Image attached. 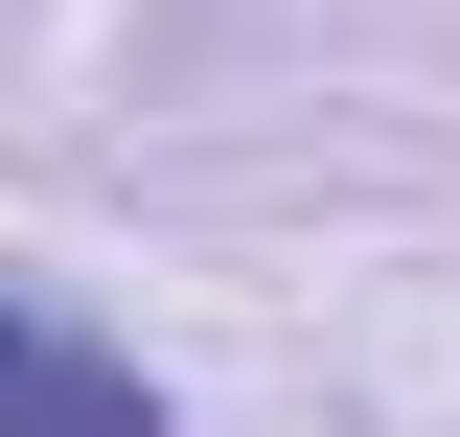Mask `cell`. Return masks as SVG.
<instances>
[{
	"mask_svg": "<svg viewBox=\"0 0 460 437\" xmlns=\"http://www.w3.org/2000/svg\"><path fill=\"white\" fill-rule=\"evenodd\" d=\"M0 437H162L138 345H93L69 299H0Z\"/></svg>",
	"mask_w": 460,
	"mask_h": 437,
	"instance_id": "1",
	"label": "cell"
}]
</instances>
